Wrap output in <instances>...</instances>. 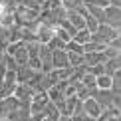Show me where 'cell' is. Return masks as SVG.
Masks as SVG:
<instances>
[{
  "label": "cell",
  "mask_w": 121,
  "mask_h": 121,
  "mask_svg": "<svg viewBox=\"0 0 121 121\" xmlns=\"http://www.w3.org/2000/svg\"><path fill=\"white\" fill-rule=\"evenodd\" d=\"M14 22L22 28H30L36 32V28L40 26V12L24 6V4H18L14 8Z\"/></svg>",
  "instance_id": "cell-1"
},
{
  "label": "cell",
  "mask_w": 121,
  "mask_h": 121,
  "mask_svg": "<svg viewBox=\"0 0 121 121\" xmlns=\"http://www.w3.org/2000/svg\"><path fill=\"white\" fill-rule=\"evenodd\" d=\"M117 34H119V30L117 28H113V26H109V24H99L97 30L95 32H91V40L93 42H99V44H111L115 38H117Z\"/></svg>",
  "instance_id": "cell-2"
},
{
  "label": "cell",
  "mask_w": 121,
  "mask_h": 121,
  "mask_svg": "<svg viewBox=\"0 0 121 121\" xmlns=\"http://www.w3.org/2000/svg\"><path fill=\"white\" fill-rule=\"evenodd\" d=\"M6 54H10L14 60H16V64L18 65H28V60H30V56H28V46H26V42H12L10 46L6 48Z\"/></svg>",
  "instance_id": "cell-3"
},
{
  "label": "cell",
  "mask_w": 121,
  "mask_h": 121,
  "mask_svg": "<svg viewBox=\"0 0 121 121\" xmlns=\"http://www.w3.org/2000/svg\"><path fill=\"white\" fill-rule=\"evenodd\" d=\"M50 103V97H48V91H38L34 93L32 101H30V113H42L46 109V105Z\"/></svg>",
  "instance_id": "cell-4"
},
{
  "label": "cell",
  "mask_w": 121,
  "mask_h": 121,
  "mask_svg": "<svg viewBox=\"0 0 121 121\" xmlns=\"http://www.w3.org/2000/svg\"><path fill=\"white\" fill-rule=\"evenodd\" d=\"M105 24L121 30V8L119 6H113V4L105 6Z\"/></svg>",
  "instance_id": "cell-5"
},
{
  "label": "cell",
  "mask_w": 121,
  "mask_h": 121,
  "mask_svg": "<svg viewBox=\"0 0 121 121\" xmlns=\"http://www.w3.org/2000/svg\"><path fill=\"white\" fill-rule=\"evenodd\" d=\"M34 93H36V91H34L32 85H28V83H18L16 89H14V95H16L22 103H30L32 97H34Z\"/></svg>",
  "instance_id": "cell-6"
},
{
  "label": "cell",
  "mask_w": 121,
  "mask_h": 121,
  "mask_svg": "<svg viewBox=\"0 0 121 121\" xmlns=\"http://www.w3.org/2000/svg\"><path fill=\"white\" fill-rule=\"evenodd\" d=\"M93 97H95V101L101 105V109H107V107L113 105V91L111 89H99L97 87V91L93 93Z\"/></svg>",
  "instance_id": "cell-7"
},
{
  "label": "cell",
  "mask_w": 121,
  "mask_h": 121,
  "mask_svg": "<svg viewBox=\"0 0 121 121\" xmlns=\"http://www.w3.org/2000/svg\"><path fill=\"white\" fill-rule=\"evenodd\" d=\"M52 60H54V69L72 65L69 58H68V50H52Z\"/></svg>",
  "instance_id": "cell-8"
},
{
  "label": "cell",
  "mask_w": 121,
  "mask_h": 121,
  "mask_svg": "<svg viewBox=\"0 0 121 121\" xmlns=\"http://www.w3.org/2000/svg\"><path fill=\"white\" fill-rule=\"evenodd\" d=\"M83 109H85V113L89 115V117H93V119H97L99 115H101V105H99L97 101H95V97H87V99H83Z\"/></svg>",
  "instance_id": "cell-9"
},
{
  "label": "cell",
  "mask_w": 121,
  "mask_h": 121,
  "mask_svg": "<svg viewBox=\"0 0 121 121\" xmlns=\"http://www.w3.org/2000/svg\"><path fill=\"white\" fill-rule=\"evenodd\" d=\"M54 34H56V28L48 26V24H42V22H40V26L36 28L38 42H42V44H48V42H50V38H52Z\"/></svg>",
  "instance_id": "cell-10"
},
{
  "label": "cell",
  "mask_w": 121,
  "mask_h": 121,
  "mask_svg": "<svg viewBox=\"0 0 121 121\" xmlns=\"http://www.w3.org/2000/svg\"><path fill=\"white\" fill-rule=\"evenodd\" d=\"M34 72H36V69H32L30 65H18V69H16V79H18V83H28L30 78L34 75Z\"/></svg>",
  "instance_id": "cell-11"
},
{
  "label": "cell",
  "mask_w": 121,
  "mask_h": 121,
  "mask_svg": "<svg viewBox=\"0 0 121 121\" xmlns=\"http://www.w3.org/2000/svg\"><path fill=\"white\" fill-rule=\"evenodd\" d=\"M10 44H12V30L8 26H2V24H0V50L6 52V48Z\"/></svg>",
  "instance_id": "cell-12"
},
{
  "label": "cell",
  "mask_w": 121,
  "mask_h": 121,
  "mask_svg": "<svg viewBox=\"0 0 121 121\" xmlns=\"http://www.w3.org/2000/svg\"><path fill=\"white\" fill-rule=\"evenodd\" d=\"M107 56L105 52H85V64L87 65H95V64H105Z\"/></svg>",
  "instance_id": "cell-13"
},
{
  "label": "cell",
  "mask_w": 121,
  "mask_h": 121,
  "mask_svg": "<svg viewBox=\"0 0 121 121\" xmlns=\"http://www.w3.org/2000/svg\"><path fill=\"white\" fill-rule=\"evenodd\" d=\"M72 121H93V117H89V115L85 113L83 101H79L78 105H75V109H73V113H72Z\"/></svg>",
  "instance_id": "cell-14"
},
{
  "label": "cell",
  "mask_w": 121,
  "mask_h": 121,
  "mask_svg": "<svg viewBox=\"0 0 121 121\" xmlns=\"http://www.w3.org/2000/svg\"><path fill=\"white\" fill-rule=\"evenodd\" d=\"M89 72V65L87 64H82V65H75L73 68V72H72V75H69V82H82L83 79V75Z\"/></svg>",
  "instance_id": "cell-15"
},
{
  "label": "cell",
  "mask_w": 121,
  "mask_h": 121,
  "mask_svg": "<svg viewBox=\"0 0 121 121\" xmlns=\"http://www.w3.org/2000/svg\"><path fill=\"white\" fill-rule=\"evenodd\" d=\"M68 20H69V22H72L78 30L85 28V18H83L79 12H75V10H68Z\"/></svg>",
  "instance_id": "cell-16"
},
{
  "label": "cell",
  "mask_w": 121,
  "mask_h": 121,
  "mask_svg": "<svg viewBox=\"0 0 121 121\" xmlns=\"http://www.w3.org/2000/svg\"><path fill=\"white\" fill-rule=\"evenodd\" d=\"M95 85H97L99 89H111V85H113V75H109V73L97 75V78H95Z\"/></svg>",
  "instance_id": "cell-17"
},
{
  "label": "cell",
  "mask_w": 121,
  "mask_h": 121,
  "mask_svg": "<svg viewBox=\"0 0 121 121\" xmlns=\"http://www.w3.org/2000/svg\"><path fill=\"white\" fill-rule=\"evenodd\" d=\"M73 40H75V42H79V44L83 46V44H87L89 40H91V32H89L87 28H82V30H78V32H75Z\"/></svg>",
  "instance_id": "cell-18"
},
{
  "label": "cell",
  "mask_w": 121,
  "mask_h": 121,
  "mask_svg": "<svg viewBox=\"0 0 121 121\" xmlns=\"http://www.w3.org/2000/svg\"><path fill=\"white\" fill-rule=\"evenodd\" d=\"M105 48H107V44H99V42H93V40L83 44V52H103Z\"/></svg>",
  "instance_id": "cell-19"
},
{
  "label": "cell",
  "mask_w": 121,
  "mask_h": 121,
  "mask_svg": "<svg viewBox=\"0 0 121 121\" xmlns=\"http://www.w3.org/2000/svg\"><path fill=\"white\" fill-rule=\"evenodd\" d=\"M68 58H69V64L73 65H82L85 64V54H78V52H68Z\"/></svg>",
  "instance_id": "cell-20"
},
{
  "label": "cell",
  "mask_w": 121,
  "mask_h": 121,
  "mask_svg": "<svg viewBox=\"0 0 121 121\" xmlns=\"http://www.w3.org/2000/svg\"><path fill=\"white\" fill-rule=\"evenodd\" d=\"M48 46L52 48V50H65V42L62 38H58L56 34H54L52 38H50V42H48Z\"/></svg>",
  "instance_id": "cell-21"
},
{
  "label": "cell",
  "mask_w": 121,
  "mask_h": 121,
  "mask_svg": "<svg viewBox=\"0 0 121 121\" xmlns=\"http://www.w3.org/2000/svg\"><path fill=\"white\" fill-rule=\"evenodd\" d=\"M62 6L65 10H79L83 6V0H62Z\"/></svg>",
  "instance_id": "cell-22"
},
{
  "label": "cell",
  "mask_w": 121,
  "mask_h": 121,
  "mask_svg": "<svg viewBox=\"0 0 121 121\" xmlns=\"http://www.w3.org/2000/svg\"><path fill=\"white\" fill-rule=\"evenodd\" d=\"M20 4H24V6H28L32 10H38V12H42V8H44V0H22Z\"/></svg>",
  "instance_id": "cell-23"
},
{
  "label": "cell",
  "mask_w": 121,
  "mask_h": 121,
  "mask_svg": "<svg viewBox=\"0 0 121 121\" xmlns=\"http://www.w3.org/2000/svg\"><path fill=\"white\" fill-rule=\"evenodd\" d=\"M65 50H68V52H78V54H85V52H83V46H82L79 42H75L73 38L69 40L68 44H65Z\"/></svg>",
  "instance_id": "cell-24"
},
{
  "label": "cell",
  "mask_w": 121,
  "mask_h": 121,
  "mask_svg": "<svg viewBox=\"0 0 121 121\" xmlns=\"http://www.w3.org/2000/svg\"><path fill=\"white\" fill-rule=\"evenodd\" d=\"M60 28H64V30H65V32H68V34H69V36H72V38L75 36V32H78V28H75V26H73V24H72V22H69V20H68V18H65V20H62V22H60Z\"/></svg>",
  "instance_id": "cell-25"
},
{
  "label": "cell",
  "mask_w": 121,
  "mask_h": 121,
  "mask_svg": "<svg viewBox=\"0 0 121 121\" xmlns=\"http://www.w3.org/2000/svg\"><path fill=\"white\" fill-rule=\"evenodd\" d=\"M8 95H14V89H12V87H8L4 79H0V99L8 97Z\"/></svg>",
  "instance_id": "cell-26"
},
{
  "label": "cell",
  "mask_w": 121,
  "mask_h": 121,
  "mask_svg": "<svg viewBox=\"0 0 121 121\" xmlns=\"http://www.w3.org/2000/svg\"><path fill=\"white\" fill-rule=\"evenodd\" d=\"M97 26H99V22L91 16V14H87V16H85V28H87L89 32H95V30H97Z\"/></svg>",
  "instance_id": "cell-27"
},
{
  "label": "cell",
  "mask_w": 121,
  "mask_h": 121,
  "mask_svg": "<svg viewBox=\"0 0 121 121\" xmlns=\"http://www.w3.org/2000/svg\"><path fill=\"white\" fill-rule=\"evenodd\" d=\"M72 72H73V65H68V68H60V69H56V73H58L60 79H69Z\"/></svg>",
  "instance_id": "cell-28"
},
{
  "label": "cell",
  "mask_w": 121,
  "mask_h": 121,
  "mask_svg": "<svg viewBox=\"0 0 121 121\" xmlns=\"http://www.w3.org/2000/svg\"><path fill=\"white\" fill-rule=\"evenodd\" d=\"M83 4L85 6H97V8H105V6H109V0H83Z\"/></svg>",
  "instance_id": "cell-29"
},
{
  "label": "cell",
  "mask_w": 121,
  "mask_h": 121,
  "mask_svg": "<svg viewBox=\"0 0 121 121\" xmlns=\"http://www.w3.org/2000/svg\"><path fill=\"white\" fill-rule=\"evenodd\" d=\"M89 73H93L95 78H97V75H103V73H105V64H95V65H89Z\"/></svg>",
  "instance_id": "cell-30"
},
{
  "label": "cell",
  "mask_w": 121,
  "mask_h": 121,
  "mask_svg": "<svg viewBox=\"0 0 121 121\" xmlns=\"http://www.w3.org/2000/svg\"><path fill=\"white\" fill-rule=\"evenodd\" d=\"M6 72H8V60H6V52H4V56L0 58V79H4Z\"/></svg>",
  "instance_id": "cell-31"
},
{
  "label": "cell",
  "mask_w": 121,
  "mask_h": 121,
  "mask_svg": "<svg viewBox=\"0 0 121 121\" xmlns=\"http://www.w3.org/2000/svg\"><path fill=\"white\" fill-rule=\"evenodd\" d=\"M82 83H83V85H89V87H93V85H95V75L87 72V73L83 75V79H82Z\"/></svg>",
  "instance_id": "cell-32"
},
{
  "label": "cell",
  "mask_w": 121,
  "mask_h": 121,
  "mask_svg": "<svg viewBox=\"0 0 121 121\" xmlns=\"http://www.w3.org/2000/svg\"><path fill=\"white\" fill-rule=\"evenodd\" d=\"M56 36H58V38H62V40H64V42H65V44H68V42H69V40H72V36H69V34H68V32H65V30H64V28H60V26L56 28Z\"/></svg>",
  "instance_id": "cell-33"
},
{
  "label": "cell",
  "mask_w": 121,
  "mask_h": 121,
  "mask_svg": "<svg viewBox=\"0 0 121 121\" xmlns=\"http://www.w3.org/2000/svg\"><path fill=\"white\" fill-rule=\"evenodd\" d=\"M103 52H105V56H107V60H111V58H115V56H117V54L121 52V50H117V48H113V46H111V44H109V46H107V48H105V50H103Z\"/></svg>",
  "instance_id": "cell-34"
},
{
  "label": "cell",
  "mask_w": 121,
  "mask_h": 121,
  "mask_svg": "<svg viewBox=\"0 0 121 121\" xmlns=\"http://www.w3.org/2000/svg\"><path fill=\"white\" fill-rule=\"evenodd\" d=\"M28 65L32 69H42V60H40V56L38 58H30L28 60Z\"/></svg>",
  "instance_id": "cell-35"
},
{
  "label": "cell",
  "mask_w": 121,
  "mask_h": 121,
  "mask_svg": "<svg viewBox=\"0 0 121 121\" xmlns=\"http://www.w3.org/2000/svg\"><path fill=\"white\" fill-rule=\"evenodd\" d=\"M6 115H8V109H6V105H4V99H0V121L6 119Z\"/></svg>",
  "instance_id": "cell-36"
},
{
  "label": "cell",
  "mask_w": 121,
  "mask_h": 121,
  "mask_svg": "<svg viewBox=\"0 0 121 121\" xmlns=\"http://www.w3.org/2000/svg\"><path fill=\"white\" fill-rule=\"evenodd\" d=\"M111 46H113V48H117V50H121V30H119V34H117V38H115L113 42H111Z\"/></svg>",
  "instance_id": "cell-37"
},
{
  "label": "cell",
  "mask_w": 121,
  "mask_h": 121,
  "mask_svg": "<svg viewBox=\"0 0 121 121\" xmlns=\"http://www.w3.org/2000/svg\"><path fill=\"white\" fill-rule=\"evenodd\" d=\"M58 121H72V117H69V115H60Z\"/></svg>",
  "instance_id": "cell-38"
},
{
  "label": "cell",
  "mask_w": 121,
  "mask_h": 121,
  "mask_svg": "<svg viewBox=\"0 0 121 121\" xmlns=\"http://www.w3.org/2000/svg\"><path fill=\"white\" fill-rule=\"evenodd\" d=\"M109 2H111L113 6H119V8H121V0H109Z\"/></svg>",
  "instance_id": "cell-39"
},
{
  "label": "cell",
  "mask_w": 121,
  "mask_h": 121,
  "mask_svg": "<svg viewBox=\"0 0 121 121\" xmlns=\"http://www.w3.org/2000/svg\"><path fill=\"white\" fill-rule=\"evenodd\" d=\"M2 56H4V52H2V50H0V58H2Z\"/></svg>",
  "instance_id": "cell-40"
},
{
  "label": "cell",
  "mask_w": 121,
  "mask_h": 121,
  "mask_svg": "<svg viewBox=\"0 0 121 121\" xmlns=\"http://www.w3.org/2000/svg\"><path fill=\"white\" fill-rule=\"evenodd\" d=\"M2 121H10V119H2Z\"/></svg>",
  "instance_id": "cell-41"
},
{
  "label": "cell",
  "mask_w": 121,
  "mask_h": 121,
  "mask_svg": "<svg viewBox=\"0 0 121 121\" xmlns=\"http://www.w3.org/2000/svg\"><path fill=\"white\" fill-rule=\"evenodd\" d=\"M93 121H97V119H93Z\"/></svg>",
  "instance_id": "cell-42"
}]
</instances>
